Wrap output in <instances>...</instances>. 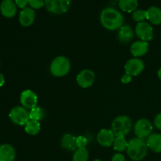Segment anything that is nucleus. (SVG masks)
<instances>
[{
  "instance_id": "f03ea898",
  "label": "nucleus",
  "mask_w": 161,
  "mask_h": 161,
  "mask_svg": "<svg viewBox=\"0 0 161 161\" xmlns=\"http://www.w3.org/2000/svg\"><path fill=\"white\" fill-rule=\"evenodd\" d=\"M148 146L144 139L139 138H132L128 142L127 153L128 157L134 161H140L147 155Z\"/></svg>"
},
{
  "instance_id": "a211bd4d",
  "label": "nucleus",
  "mask_w": 161,
  "mask_h": 161,
  "mask_svg": "<svg viewBox=\"0 0 161 161\" xmlns=\"http://www.w3.org/2000/svg\"><path fill=\"white\" fill-rule=\"evenodd\" d=\"M146 19L153 25L161 24V9L157 6H151L146 10Z\"/></svg>"
},
{
  "instance_id": "412c9836",
  "label": "nucleus",
  "mask_w": 161,
  "mask_h": 161,
  "mask_svg": "<svg viewBox=\"0 0 161 161\" xmlns=\"http://www.w3.org/2000/svg\"><path fill=\"white\" fill-rule=\"evenodd\" d=\"M138 6V0H119V7L126 13L135 12Z\"/></svg>"
},
{
  "instance_id": "7c9ffc66",
  "label": "nucleus",
  "mask_w": 161,
  "mask_h": 161,
  "mask_svg": "<svg viewBox=\"0 0 161 161\" xmlns=\"http://www.w3.org/2000/svg\"><path fill=\"white\" fill-rule=\"evenodd\" d=\"M112 161H126L125 157L121 153H116L112 158Z\"/></svg>"
},
{
  "instance_id": "aec40b11",
  "label": "nucleus",
  "mask_w": 161,
  "mask_h": 161,
  "mask_svg": "<svg viewBox=\"0 0 161 161\" xmlns=\"http://www.w3.org/2000/svg\"><path fill=\"white\" fill-rule=\"evenodd\" d=\"M134 37V31L129 25H123L119 29L118 39L122 42H129Z\"/></svg>"
},
{
  "instance_id": "7ed1b4c3",
  "label": "nucleus",
  "mask_w": 161,
  "mask_h": 161,
  "mask_svg": "<svg viewBox=\"0 0 161 161\" xmlns=\"http://www.w3.org/2000/svg\"><path fill=\"white\" fill-rule=\"evenodd\" d=\"M70 61L64 56H58L52 61L50 66V73L55 77H63L70 71Z\"/></svg>"
},
{
  "instance_id": "a878e982",
  "label": "nucleus",
  "mask_w": 161,
  "mask_h": 161,
  "mask_svg": "<svg viewBox=\"0 0 161 161\" xmlns=\"http://www.w3.org/2000/svg\"><path fill=\"white\" fill-rule=\"evenodd\" d=\"M132 17L135 21L142 22L144 20L146 19V10H142V9H136L135 12H133L132 14Z\"/></svg>"
},
{
  "instance_id": "c9c22d12",
  "label": "nucleus",
  "mask_w": 161,
  "mask_h": 161,
  "mask_svg": "<svg viewBox=\"0 0 161 161\" xmlns=\"http://www.w3.org/2000/svg\"><path fill=\"white\" fill-rule=\"evenodd\" d=\"M117 1H119V0H117Z\"/></svg>"
},
{
  "instance_id": "1a4fd4ad",
  "label": "nucleus",
  "mask_w": 161,
  "mask_h": 161,
  "mask_svg": "<svg viewBox=\"0 0 161 161\" xmlns=\"http://www.w3.org/2000/svg\"><path fill=\"white\" fill-rule=\"evenodd\" d=\"M135 33L142 41H145V42L150 41L153 38V27L147 22L142 21L138 23L135 28Z\"/></svg>"
},
{
  "instance_id": "72a5a7b5",
  "label": "nucleus",
  "mask_w": 161,
  "mask_h": 161,
  "mask_svg": "<svg viewBox=\"0 0 161 161\" xmlns=\"http://www.w3.org/2000/svg\"><path fill=\"white\" fill-rule=\"evenodd\" d=\"M157 75H158L159 79L161 80V69H160V70L158 71V72H157Z\"/></svg>"
},
{
  "instance_id": "9b49d317",
  "label": "nucleus",
  "mask_w": 161,
  "mask_h": 161,
  "mask_svg": "<svg viewBox=\"0 0 161 161\" xmlns=\"http://www.w3.org/2000/svg\"><path fill=\"white\" fill-rule=\"evenodd\" d=\"M20 101L23 107L31 109L37 106L38 97L34 91L31 90H26L20 94Z\"/></svg>"
},
{
  "instance_id": "0eeeda50",
  "label": "nucleus",
  "mask_w": 161,
  "mask_h": 161,
  "mask_svg": "<svg viewBox=\"0 0 161 161\" xmlns=\"http://www.w3.org/2000/svg\"><path fill=\"white\" fill-rule=\"evenodd\" d=\"M153 131V125L147 119H140L135 123V133L137 138H144L150 136Z\"/></svg>"
},
{
  "instance_id": "c756f323",
  "label": "nucleus",
  "mask_w": 161,
  "mask_h": 161,
  "mask_svg": "<svg viewBox=\"0 0 161 161\" xmlns=\"http://www.w3.org/2000/svg\"><path fill=\"white\" fill-rule=\"evenodd\" d=\"M154 125L156 126L157 128L161 130V113H159L154 119Z\"/></svg>"
},
{
  "instance_id": "393cba45",
  "label": "nucleus",
  "mask_w": 161,
  "mask_h": 161,
  "mask_svg": "<svg viewBox=\"0 0 161 161\" xmlns=\"http://www.w3.org/2000/svg\"><path fill=\"white\" fill-rule=\"evenodd\" d=\"M44 118V111L40 107H35L29 112V119L32 120L39 121Z\"/></svg>"
},
{
  "instance_id": "f3484780",
  "label": "nucleus",
  "mask_w": 161,
  "mask_h": 161,
  "mask_svg": "<svg viewBox=\"0 0 161 161\" xmlns=\"http://www.w3.org/2000/svg\"><path fill=\"white\" fill-rule=\"evenodd\" d=\"M61 146L63 149L67 151H75L78 149L76 145V137L70 134H65L61 138Z\"/></svg>"
},
{
  "instance_id": "9d476101",
  "label": "nucleus",
  "mask_w": 161,
  "mask_h": 161,
  "mask_svg": "<svg viewBox=\"0 0 161 161\" xmlns=\"http://www.w3.org/2000/svg\"><path fill=\"white\" fill-rule=\"evenodd\" d=\"M95 80V74L91 69H83L76 77L77 83L83 88H88L92 86Z\"/></svg>"
},
{
  "instance_id": "5701e85b",
  "label": "nucleus",
  "mask_w": 161,
  "mask_h": 161,
  "mask_svg": "<svg viewBox=\"0 0 161 161\" xmlns=\"http://www.w3.org/2000/svg\"><path fill=\"white\" fill-rule=\"evenodd\" d=\"M128 142L126 140L125 136H116L113 142V148L118 153L124 152L127 149Z\"/></svg>"
},
{
  "instance_id": "2f4dec72",
  "label": "nucleus",
  "mask_w": 161,
  "mask_h": 161,
  "mask_svg": "<svg viewBox=\"0 0 161 161\" xmlns=\"http://www.w3.org/2000/svg\"><path fill=\"white\" fill-rule=\"evenodd\" d=\"M131 80H132V76L127 75V74H125V75H124L122 76V78H121V81H122V83H124V84L129 83L130 81H131Z\"/></svg>"
},
{
  "instance_id": "20e7f679",
  "label": "nucleus",
  "mask_w": 161,
  "mask_h": 161,
  "mask_svg": "<svg viewBox=\"0 0 161 161\" xmlns=\"http://www.w3.org/2000/svg\"><path fill=\"white\" fill-rule=\"evenodd\" d=\"M132 120L127 116H119L115 118L112 124V130L116 136H125L132 129Z\"/></svg>"
},
{
  "instance_id": "b1692460",
  "label": "nucleus",
  "mask_w": 161,
  "mask_h": 161,
  "mask_svg": "<svg viewBox=\"0 0 161 161\" xmlns=\"http://www.w3.org/2000/svg\"><path fill=\"white\" fill-rule=\"evenodd\" d=\"M89 158V153L86 148L77 149L72 157V161H87Z\"/></svg>"
},
{
  "instance_id": "423d86ee",
  "label": "nucleus",
  "mask_w": 161,
  "mask_h": 161,
  "mask_svg": "<svg viewBox=\"0 0 161 161\" xmlns=\"http://www.w3.org/2000/svg\"><path fill=\"white\" fill-rule=\"evenodd\" d=\"M9 118L14 124L19 126H24L29 120V112L23 106H16L11 109Z\"/></svg>"
},
{
  "instance_id": "4468645a",
  "label": "nucleus",
  "mask_w": 161,
  "mask_h": 161,
  "mask_svg": "<svg viewBox=\"0 0 161 161\" xmlns=\"http://www.w3.org/2000/svg\"><path fill=\"white\" fill-rule=\"evenodd\" d=\"M17 5L13 0H3L0 5L1 14L7 18L14 17L17 14Z\"/></svg>"
},
{
  "instance_id": "2eb2a0df",
  "label": "nucleus",
  "mask_w": 161,
  "mask_h": 161,
  "mask_svg": "<svg viewBox=\"0 0 161 161\" xmlns=\"http://www.w3.org/2000/svg\"><path fill=\"white\" fill-rule=\"evenodd\" d=\"M149 50V43L145 41H137L130 46V53L135 58L142 57Z\"/></svg>"
},
{
  "instance_id": "4be33fe9",
  "label": "nucleus",
  "mask_w": 161,
  "mask_h": 161,
  "mask_svg": "<svg viewBox=\"0 0 161 161\" xmlns=\"http://www.w3.org/2000/svg\"><path fill=\"white\" fill-rule=\"evenodd\" d=\"M25 131L30 135H36L40 131V124L39 121L29 119L25 125Z\"/></svg>"
},
{
  "instance_id": "6ab92c4d",
  "label": "nucleus",
  "mask_w": 161,
  "mask_h": 161,
  "mask_svg": "<svg viewBox=\"0 0 161 161\" xmlns=\"http://www.w3.org/2000/svg\"><path fill=\"white\" fill-rule=\"evenodd\" d=\"M146 144L149 149H150L153 152L161 153V135L160 134H153L150 136L148 137Z\"/></svg>"
},
{
  "instance_id": "f704fd0d",
  "label": "nucleus",
  "mask_w": 161,
  "mask_h": 161,
  "mask_svg": "<svg viewBox=\"0 0 161 161\" xmlns=\"http://www.w3.org/2000/svg\"><path fill=\"white\" fill-rule=\"evenodd\" d=\"M94 161H102V160H98V159H97V160H94Z\"/></svg>"
},
{
  "instance_id": "cd10ccee",
  "label": "nucleus",
  "mask_w": 161,
  "mask_h": 161,
  "mask_svg": "<svg viewBox=\"0 0 161 161\" xmlns=\"http://www.w3.org/2000/svg\"><path fill=\"white\" fill-rule=\"evenodd\" d=\"M87 139L84 136H78L76 137V145L78 149H83L86 148L87 146Z\"/></svg>"
},
{
  "instance_id": "6e6552de",
  "label": "nucleus",
  "mask_w": 161,
  "mask_h": 161,
  "mask_svg": "<svg viewBox=\"0 0 161 161\" xmlns=\"http://www.w3.org/2000/svg\"><path fill=\"white\" fill-rule=\"evenodd\" d=\"M144 62L138 58H132L127 61L124 65L125 72L130 76H137L144 70Z\"/></svg>"
},
{
  "instance_id": "f8f14e48",
  "label": "nucleus",
  "mask_w": 161,
  "mask_h": 161,
  "mask_svg": "<svg viewBox=\"0 0 161 161\" xmlns=\"http://www.w3.org/2000/svg\"><path fill=\"white\" fill-rule=\"evenodd\" d=\"M116 135L109 129H102L97 135V141L100 146L104 147H109L114 142Z\"/></svg>"
},
{
  "instance_id": "f257e3e1",
  "label": "nucleus",
  "mask_w": 161,
  "mask_h": 161,
  "mask_svg": "<svg viewBox=\"0 0 161 161\" xmlns=\"http://www.w3.org/2000/svg\"><path fill=\"white\" fill-rule=\"evenodd\" d=\"M100 21L102 26L109 31L119 29L124 25V16L117 9L112 7L102 9L100 14Z\"/></svg>"
},
{
  "instance_id": "39448f33",
  "label": "nucleus",
  "mask_w": 161,
  "mask_h": 161,
  "mask_svg": "<svg viewBox=\"0 0 161 161\" xmlns=\"http://www.w3.org/2000/svg\"><path fill=\"white\" fill-rule=\"evenodd\" d=\"M44 2L47 10L54 14L66 13L71 4V0H44Z\"/></svg>"
},
{
  "instance_id": "473e14b6",
  "label": "nucleus",
  "mask_w": 161,
  "mask_h": 161,
  "mask_svg": "<svg viewBox=\"0 0 161 161\" xmlns=\"http://www.w3.org/2000/svg\"><path fill=\"white\" fill-rule=\"evenodd\" d=\"M5 83V77L2 73H0V86H3Z\"/></svg>"
},
{
  "instance_id": "ddd939ff",
  "label": "nucleus",
  "mask_w": 161,
  "mask_h": 161,
  "mask_svg": "<svg viewBox=\"0 0 161 161\" xmlns=\"http://www.w3.org/2000/svg\"><path fill=\"white\" fill-rule=\"evenodd\" d=\"M36 18L35 10L31 7H26L21 9L19 14V21L24 27H29L34 23Z\"/></svg>"
},
{
  "instance_id": "bb28decb",
  "label": "nucleus",
  "mask_w": 161,
  "mask_h": 161,
  "mask_svg": "<svg viewBox=\"0 0 161 161\" xmlns=\"http://www.w3.org/2000/svg\"><path fill=\"white\" fill-rule=\"evenodd\" d=\"M28 5L33 9H39L45 6V2L44 0H28Z\"/></svg>"
},
{
  "instance_id": "c85d7f7f",
  "label": "nucleus",
  "mask_w": 161,
  "mask_h": 161,
  "mask_svg": "<svg viewBox=\"0 0 161 161\" xmlns=\"http://www.w3.org/2000/svg\"><path fill=\"white\" fill-rule=\"evenodd\" d=\"M15 3L17 6L20 9H25L28 4V0H15Z\"/></svg>"
},
{
  "instance_id": "dca6fc26",
  "label": "nucleus",
  "mask_w": 161,
  "mask_h": 161,
  "mask_svg": "<svg viewBox=\"0 0 161 161\" xmlns=\"http://www.w3.org/2000/svg\"><path fill=\"white\" fill-rule=\"evenodd\" d=\"M16 157L14 148L9 144L0 146V161H14Z\"/></svg>"
}]
</instances>
